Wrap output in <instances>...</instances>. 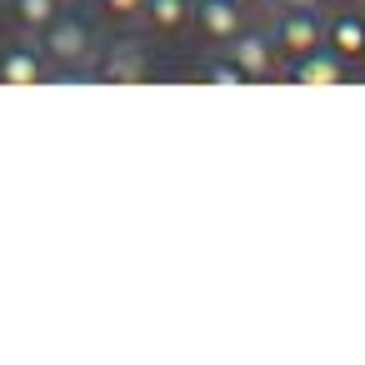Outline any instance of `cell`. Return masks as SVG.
Returning <instances> with one entry per match:
<instances>
[{"instance_id":"obj_1","label":"cell","mask_w":365,"mask_h":365,"mask_svg":"<svg viewBox=\"0 0 365 365\" xmlns=\"http://www.w3.org/2000/svg\"><path fill=\"white\" fill-rule=\"evenodd\" d=\"M36 41H41L46 61H56V71H61V76H91L86 66H91V56H96V36H91V26H86V21L61 16V21H51Z\"/></svg>"},{"instance_id":"obj_2","label":"cell","mask_w":365,"mask_h":365,"mask_svg":"<svg viewBox=\"0 0 365 365\" xmlns=\"http://www.w3.org/2000/svg\"><path fill=\"white\" fill-rule=\"evenodd\" d=\"M145 51L135 41H115L110 51H101V66L91 71L96 81H110V86H130V81H145Z\"/></svg>"},{"instance_id":"obj_3","label":"cell","mask_w":365,"mask_h":365,"mask_svg":"<svg viewBox=\"0 0 365 365\" xmlns=\"http://www.w3.org/2000/svg\"><path fill=\"white\" fill-rule=\"evenodd\" d=\"M41 81H51L41 46H6L0 51V86H41Z\"/></svg>"},{"instance_id":"obj_4","label":"cell","mask_w":365,"mask_h":365,"mask_svg":"<svg viewBox=\"0 0 365 365\" xmlns=\"http://www.w3.org/2000/svg\"><path fill=\"white\" fill-rule=\"evenodd\" d=\"M190 16H195V26H200L210 41H235V36H240V26H245L240 0H195Z\"/></svg>"},{"instance_id":"obj_5","label":"cell","mask_w":365,"mask_h":365,"mask_svg":"<svg viewBox=\"0 0 365 365\" xmlns=\"http://www.w3.org/2000/svg\"><path fill=\"white\" fill-rule=\"evenodd\" d=\"M6 11H11V26H16V31L41 36L51 21L66 16V0H6Z\"/></svg>"},{"instance_id":"obj_6","label":"cell","mask_w":365,"mask_h":365,"mask_svg":"<svg viewBox=\"0 0 365 365\" xmlns=\"http://www.w3.org/2000/svg\"><path fill=\"white\" fill-rule=\"evenodd\" d=\"M280 51H290V56H305V51H315L320 46V21H315V11H290L285 21H280Z\"/></svg>"},{"instance_id":"obj_7","label":"cell","mask_w":365,"mask_h":365,"mask_svg":"<svg viewBox=\"0 0 365 365\" xmlns=\"http://www.w3.org/2000/svg\"><path fill=\"white\" fill-rule=\"evenodd\" d=\"M290 76L305 81V86H335V81H340V61H335V51L325 56V51L315 46V51L295 56V71H290Z\"/></svg>"},{"instance_id":"obj_8","label":"cell","mask_w":365,"mask_h":365,"mask_svg":"<svg viewBox=\"0 0 365 365\" xmlns=\"http://www.w3.org/2000/svg\"><path fill=\"white\" fill-rule=\"evenodd\" d=\"M230 56H235V66L245 71V81L270 71V41H265V36H235V51H230Z\"/></svg>"},{"instance_id":"obj_9","label":"cell","mask_w":365,"mask_h":365,"mask_svg":"<svg viewBox=\"0 0 365 365\" xmlns=\"http://www.w3.org/2000/svg\"><path fill=\"white\" fill-rule=\"evenodd\" d=\"M330 41H335V51L340 56H365V16H335V26H330Z\"/></svg>"},{"instance_id":"obj_10","label":"cell","mask_w":365,"mask_h":365,"mask_svg":"<svg viewBox=\"0 0 365 365\" xmlns=\"http://www.w3.org/2000/svg\"><path fill=\"white\" fill-rule=\"evenodd\" d=\"M145 16L155 31H180L190 21V0H145Z\"/></svg>"},{"instance_id":"obj_11","label":"cell","mask_w":365,"mask_h":365,"mask_svg":"<svg viewBox=\"0 0 365 365\" xmlns=\"http://www.w3.org/2000/svg\"><path fill=\"white\" fill-rule=\"evenodd\" d=\"M96 6H101L106 16H115V21H135V16L145 11V0H96Z\"/></svg>"},{"instance_id":"obj_12","label":"cell","mask_w":365,"mask_h":365,"mask_svg":"<svg viewBox=\"0 0 365 365\" xmlns=\"http://www.w3.org/2000/svg\"><path fill=\"white\" fill-rule=\"evenodd\" d=\"M290 6H295V11H315V0H290Z\"/></svg>"},{"instance_id":"obj_13","label":"cell","mask_w":365,"mask_h":365,"mask_svg":"<svg viewBox=\"0 0 365 365\" xmlns=\"http://www.w3.org/2000/svg\"><path fill=\"white\" fill-rule=\"evenodd\" d=\"M355 6H365V0H355Z\"/></svg>"}]
</instances>
